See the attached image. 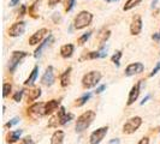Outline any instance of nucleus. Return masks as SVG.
Returning <instances> with one entry per match:
<instances>
[{
    "label": "nucleus",
    "mask_w": 160,
    "mask_h": 144,
    "mask_svg": "<svg viewBox=\"0 0 160 144\" xmlns=\"http://www.w3.org/2000/svg\"><path fill=\"white\" fill-rule=\"evenodd\" d=\"M90 35H92V31H87V32H84L83 35H81L80 37L77 39L78 46H83L84 43H87V41H88L89 37H90Z\"/></svg>",
    "instance_id": "a878e982"
},
{
    "label": "nucleus",
    "mask_w": 160,
    "mask_h": 144,
    "mask_svg": "<svg viewBox=\"0 0 160 144\" xmlns=\"http://www.w3.org/2000/svg\"><path fill=\"white\" fill-rule=\"evenodd\" d=\"M159 85H160V83H159Z\"/></svg>",
    "instance_id": "8fccbe9b"
},
{
    "label": "nucleus",
    "mask_w": 160,
    "mask_h": 144,
    "mask_svg": "<svg viewBox=\"0 0 160 144\" xmlns=\"http://www.w3.org/2000/svg\"><path fill=\"white\" fill-rule=\"evenodd\" d=\"M108 131V126H102V127L98 128L95 131L92 132V135L89 137V142L90 144H99L105 138L106 133Z\"/></svg>",
    "instance_id": "6e6552de"
},
{
    "label": "nucleus",
    "mask_w": 160,
    "mask_h": 144,
    "mask_svg": "<svg viewBox=\"0 0 160 144\" xmlns=\"http://www.w3.org/2000/svg\"><path fill=\"white\" fill-rule=\"evenodd\" d=\"M41 96V89L38 87V88H32L30 90H28L27 93V101L28 102H32L35 100H38Z\"/></svg>",
    "instance_id": "412c9836"
},
{
    "label": "nucleus",
    "mask_w": 160,
    "mask_h": 144,
    "mask_svg": "<svg viewBox=\"0 0 160 144\" xmlns=\"http://www.w3.org/2000/svg\"><path fill=\"white\" fill-rule=\"evenodd\" d=\"M24 89H21V90H18L16 94L13 95V101H16V102H19L21 100H22V97H23L24 95Z\"/></svg>",
    "instance_id": "7c9ffc66"
},
{
    "label": "nucleus",
    "mask_w": 160,
    "mask_h": 144,
    "mask_svg": "<svg viewBox=\"0 0 160 144\" xmlns=\"http://www.w3.org/2000/svg\"><path fill=\"white\" fill-rule=\"evenodd\" d=\"M152 39L154 41H159L160 40V35H159V32H157V34H154L152 36Z\"/></svg>",
    "instance_id": "37998d69"
},
{
    "label": "nucleus",
    "mask_w": 160,
    "mask_h": 144,
    "mask_svg": "<svg viewBox=\"0 0 160 144\" xmlns=\"http://www.w3.org/2000/svg\"><path fill=\"white\" fill-rule=\"evenodd\" d=\"M93 21V15L88 11H81L80 13H77V16L73 19V28L76 30H81L87 28L89 24Z\"/></svg>",
    "instance_id": "f03ea898"
},
{
    "label": "nucleus",
    "mask_w": 160,
    "mask_h": 144,
    "mask_svg": "<svg viewBox=\"0 0 160 144\" xmlns=\"http://www.w3.org/2000/svg\"><path fill=\"white\" fill-rule=\"evenodd\" d=\"M72 119H73V114H72V113H66V115H65L64 118H63V120H62V125H65L66 122H69V121Z\"/></svg>",
    "instance_id": "473e14b6"
},
{
    "label": "nucleus",
    "mask_w": 160,
    "mask_h": 144,
    "mask_svg": "<svg viewBox=\"0 0 160 144\" xmlns=\"http://www.w3.org/2000/svg\"><path fill=\"white\" fill-rule=\"evenodd\" d=\"M53 22L56 24H58V23H60L62 22V17H60V13L59 12H56V13H53Z\"/></svg>",
    "instance_id": "f704fd0d"
},
{
    "label": "nucleus",
    "mask_w": 160,
    "mask_h": 144,
    "mask_svg": "<svg viewBox=\"0 0 160 144\" xmlns=\"http://www.w3.org/2000/svg\"><path fill=\"white\" fill-rule=\"evenodd\" d=\"M17 4H19V0H10V6H16Z\"/></svg>",
    "instance_id": "79ce46f5"
},
{
    "label": "nucleus",
    "mask_w": 160,
    "mask_h": 144,
    "mask_svg": "<svg viewBox=\"0 0 160 144\" xmlns=\"http://www.w3.org/2000/svg\"><path fill=\"white\" fill-rule=\"evenodd\" d=\"M19 118H13V119L12 120H10V121H8V122H6V124H5V127L6 128H10V127H12V126H15V125H16V124H18V122H19Z\"/></svg>",
    "instance_id": "2f4dec72"
},
{
    "label": "nucleus",
    "mask_w": 160,
    "mask_h": 144,
    "mask_svg": "<svg viewBox=\"0 0 160 144\" xmlns=\"http://www.w3.org/2000/svg\"><path fill=\"white\" fill-rule=\"evenodd\" d=\"M65 133L62 130H57L53 132V135L51 137V143L49 144H63L64 142Z\"/></svg>",
    "instance_id": "aec40b11"
},
{
    "label": "nucleus",
    "mask_w": 160,
    "mask_h": 144,
    "mask_svg": "<svg viewBox=\"0 0 160 144\" xmlns=\"http://www.w3.org/2000/svg\"><path fill=\"white\" fill-rule=\"evenodd\" d=\"M45 104L43 102H36V103H32L28 109H27V114L32 118L34 120H38L39 118L46 115L45 114Z\"/></svg>",
    "instance_id": "423d86ee"
},
{
    "label": "nucleus",
    "mask_w": 160,
    "mask_h": 144,
    "mask_svg": "<svg viewBox=\"0 0 160 144\" xmlns=\"http://www.w3.org/2000/svg\"><path fill=\"white\" fill-rule=\"evenodd\" d=\"M38 74H39V65H35L34 69H32V73L29 74V77L24 80V85L25 87H32V84L35 83L36 78H38Z\"/></svg>",
    "instance_id": "dca6fc26"
},
{
    "label": "nucleus",
    "mask_w": 160,
    "mask_h": 144,
    "mask_svg": "<svg viewBox=\"0 0 160 144\" xmlns=\"http://www.w3.org/2000/svg\"><path fill=\"white\" fill-rule=\"evenodd\" d=\"M11 90H12V85L10 83H4V85H2V96L8 97L10 95V93H11Z\"/></svg>",
    "instance_id": "cd10ccee"
},
{
    "label": "nucleus",
    "mask_w": 160,
    "mask_h": 144,
    "mask_svg": "<svg viewBox=\"0 0 160 144\" xmlns=\"http://www.w3.org/2000/svg\"><path fill=\"white\" fill-rule=\"evenodd\" d=\"M157 2H158V0H153V1H152V7H153V8L155 7V5H157Z\"/></svg>",
    "instance_id": "a18cd8bd"
},
{
    "label": "nucleus",
    "mask_w": 160,
    "mask_h": 144,
    "mask_svg": "<svg viewBox=\"0 0 160 144\" xmlns=\"http://www.w3.org/2000/svg\"><path fill=\"white\" fill-rule=\"evenodd\" d=\"M141 1H142V0H128V1L125 2V5L123 6V10H124V11H130L131 8H134L135 6H137Z\"/></svg>",
    "instance_id": "393cba45"
},
{
    "label": "nucleus",
    "mask_w": 160,
    "mask_h": 144,
    "mask_svg": "<svg viewBox=\"0 0 160 144\" xmlns=\"http://www.w3.org/2000/svg\"><path fill=\"white\" fill-rule=\"evenodd\" d=\"M27 55H28V53L27 52H22V50L12 52V55H11L10 60H8V71L11 72V73H13V72L16 71L17 66L21 64V61Z\"/></svg>",
    "instance_id": "39448f33"
},
{
    "label": "nucleus",
    "mask_w": 160,
    "mask_h": 144,
    "mask_svg": "<svg viewBox=\"0 0 160 144\" xmlns=\"http://www.w3.org/2000/svg\"><path fill=\"white\" fill-rule=\"evenodd\" d=\"M39 1H40V0H36V1H35V2H34V4H32V6H30V7H29V10H28V12H29V15H30V16L32 17V18H38V15H36V13H35V8H36V6H38V4H39Z\"/></svg>",
    "instance_id": "c756f323"
},
{
    "label": "nucleus",
    "mask_w": 160,
    "mask_h": 144,
    "mask_svg": "<svg viewBox=\"0 0 160 144\" xmlns=\"http://www.w3.org/2000/svg\"><path fill=\"white\" fill-rule=\"evenodd\" d=\"M102 74L99 71H90L82 77V87L84 89H92L101 80Z\"/></svg>",
    "instance_id": "7ed1b4c3"
},
{
    "label": "nucleus",
    "mask_w": 160,
    "mask_h": 144,
    "mask_svg": "<svg viewBox=\"0 0 160 144\" xmlns=\"http://www.w3.org/2000/svg\"><path fill=\"white\" fill-rule=\"evenodd\" d=\"M122 55H123V52H122V50H117V52H116V53L111 56V61H112V63H114L117 66H119V65H120L119 61H120V58H122Z\"/></svg>",
    "instance_id": "bb28decb"
},
{
    "label": "nucleus",
    "mask_w": 160,
    "mask_h": 144,
    "mask_svg": "<svg viewBox=\"0 0 160 144\" xmlns=\"http://www.w3.org/2000/svg\"><path fill=\"white\" fill-rule=\"evenodd\" d=\"M23 130H15V131H10L6 136V143L8 144H13L16 143L17 141L19 139V137L22 135Z\"/></svg>",
    "instance_id": "a211bd4d"
},
{
    "label": "nucleus",
    "mask_w": 160,
    "mask_h": 144,
    "mask_svg": "<svg viewBox=\"0 0 160 144\" xmlns=\"http://www.w3.org/2000/svg\"><path fill=\"white\" fill-rule=\"evenodd\" d=\"M76 0H66L65 1V12H70L72 11V8L75 7Z\"/></svg>",
    "instance_id": "c85d7f7f"
},
{
    "label": "nucleus",
    "mask_w": 160,
    "mask_h": 144,
    "mask_svg": "<svg viewBox=\"0 0 160 144\" xmlns=\"http://www.w3.org/2000/svg\"><path fill=\"white\" fill-rule=\"evenodd\" d=\"M158 131H160V127H159V130H158Z\"/></svg>",
    "instance_id": "de8ad7c7"
},
{
    "label": "nucleus",
    "mask_w": 160,
    "mask_h": 144,
    "mask_svg": "<svg viewBox=\"0 0 160 144\" xmlns=\"http://www.w3.org/2000/svg\"><path fill=\"white\" fill-rule=\"evenodd\" d=\"M25 11H27V6L25 5H22L19 11H18V17H23L25 15Z\"/></svg>",
    "instance_id": "c9c22d12"
},
{
    "label": "nucleus",
    "mask_w": 160,
    "mask_h": 144,
    "mask_svg": "<svg viewBox=\"0 0 160 144\" xmlns=\"http://www.w3.org/2000/svg\"><path fill=\"white\" fill-rule=\"evenodd\" d=\"M73 50H75V46L73 45H71V43L64 45V46L60 47V55L65 58V59H68V58H70L72 55Z\"/></svg>",
    "instance_id": "4be33fe9"
},
{
    "label": "nucleus",
    "mask_w": 160,
    "mask_h": 144,
    "mask_svg": "<svg viewBox=\"0 0 160 144\" xmlns=\"http://www.w3.org/2000/svg\"><path fill=\"white\" fill-rule=\"evenodd\" d=\"M48 34V29L46 28H41L36 32H34L32 36L29 37V45L35 46V45H40L41 42L43 41V37Z\"/></svg>",
    "instance_id": "9d476101"
},
{
    "label": "nucleus",
    "mask_w": 160,
    "mask_h": 144,
    "mask_svg": "<svg viewBox=\"0 0 160 144\" xmlns=\"http://www.w3.org/2000/svg\"><path fill=\"white\" fill-rule=\"evenodd\" d=\"M142 30V19L140 15H135L132 17V21L130 23V34L136 36Z\"/></svg>",
    "instance_id": "9b49d317"
},
{
    "label": "nucleus",
    "mask_w": 160,
    "mask_h": 144,
    "mask_svg": "<svg viewBox=\"0 0 160 144\" xmlns=\"http://www.w3.org/2000/svg\"><path fill=\"white\" fill-rule=\"evenodd\" d=\"M25 22L23 21H19V22H16L15 24H12L8 30V34L10 37H18L21 35H23L24 31H25Z\"/></svg>",
    "instance_id": "0eeeda50"
},
{
    "label": "nucleus",
    "mask_w": 160,
    "mask_h": 144,
    "mask_svg": "<svg viewBox=\"0 0 160 144\" xmlns=\"http://www.w3.org/2000/svg\"><path fill=\"white\" fill-rule=\"evenodd\" d=\"M144 80H138L136 84L131 88L130 93H129V97H128V101H127V104L128 106H131L138 98V95H140V90H141V84L143 83Z\"/></svg>",
    "instance_id": "f8f14e48"
},
{
    "label": "nucleus",
    "mask_w": 160,
    "mask_h": 144,
    "mask_svg": "<svg viewBox=\"0 0 160 144\" xmlns=\"http://www.w3.org/2000/svg\"><path fill=\"white\" fill-rule=\"evenodd\" d=\"M105 89H106V85H105V84H101V85H100V87H98V88H96V90H95V94H101V93H102V91H104Z\"/></svg>",
    "instance_id": "58836bf2"
},
{
    "label": "nucleus",
    "mask_w": 160,
    "mask_h": 144,
    "mask_svg": "<svg viewBox=\"0 0 160 144\" xmlns=\"http://www.w3.org/2000/svg\"><path fill=\"white\" fill-rule=\"evenodd\" d=\"M96 114L94 111H87V112L82 113L80 117L76 120V125H75V128H76V132H83L86 131L87 128L92 125V122L95 119Z\"/></svg>",
    "instance_id": "f257e3e1"
},
{
    "label": "nucleus",
    "mask_w": 160,
    "mask_h": 144,
    "mask_svg": "<svg viewBox=\"0 0 160 144\" xmlns=\"http://www.w3.org/2000/svg\"><path fill=\"white\" fill-rule=\"evenodd\" d=\"M72 67H68L62 74H60V85L63 88H66L70 84V76H71Z\"/></svg>",
    "instance_id": "6ab92c4d"
},
{
    "label": "nucleus",
    "mask_w": 160,
    "mask_h": 144,
    "mask_svg": "<svg viewBox=\"0 0 160 144\" xmlns=\"http://www.w3.org/2000/svg\"><path fill=\"white\" fill-rule=\"evenodd\" d=\"M54 80H56V77H54V70H53V66H48L46 69V71L43 73L42 78H41V84L45 85V87H51L54 84Z\"/></svg>",
    "instance_id": "1a4fd4ad"
},
{
    "label": "nucleus",
    "mask_w": 160,
    "mask_h": 144,
    "mask_svg": "<svg viewBox=\"0 0 160 144\" xmlns=\"http://www.w3.org/2000/svg\"><path fill=\"white\" fill-rule=\"evenodd\" d=\"M142 125V118L141 117H132L124 124L123 126V133L125 135H131L134 132H136Z\"/></svg>",
    "instance_id": "20e7f679"
},
{
    "label": "nucleus",
    "mask_w": 160,
    "mask_h": 144,
    "mask_svg": "<svg viewBox=\"0 0 160 144\" xmlns=\"http://www.w3.org/2000/svg\"><path fill=\"white\" fill-rule=\"evenodd\" d=\"M110 36H111V31H110L108 29L104 28V29H101V30L99 31L98 36H96V40H98L100 46H104L105 42L110 39Z\"/></svg>",
    "instance_id": "f3484780"
},
{
    "label": "nucleus",
    "mask_w": 160,
    "mask_h": 144,
    "mask_svg": "<svg viewBox=\"0 0 160 144\" xmlns=\"http://www.w3.org/2000/svg\"><path fill=\"white\" fill-rule=\"evenodd\" d=\"M149 98H151V95H147V96H146V97L143 98V100L141 101V104H144L146 102H147V101H148V100H149Z\"/></svg>",
    "instance_id": "c03bdc74"
},
{
    "label": "nucleus",
    "mask_w": 160,
    "mask_h": 144,
    "mask_svg": "<svg viewBox=\"0 0 160 144\" xmlns=\"http://www.w3.org/2000/svg\"><path fill=\"white\" fill-rule=\"evenodd\" d=\"M159 35H160V32H159Z\"/></svg>",
    "instance_id": "09e8293b"
},
{
    "label": "nucleus",
    "mask_w": 160,
    "mask_h": 144,
    "mask_svg": "<svg viewBox=\"0 0 160 144\" xmlns=\"http://www.w3.org/2000/svg\"><path fill=\"white\" fill-rule=\"evenodd\" d=\"M62 0H48V6H51V7H53V6H56L58 5L59 2H60Z\"/></svg>",
    "instance_id": "4c0bfd02"
},
{
    "label": "nucleus",
    "mask_w": 160,
    "mask_h": 144,
    "mask_svg": "<svg viewBox=\"0 0 160 144\" xmlns=\"http://www.w3.org/2000/svg\"><path fill=\"white\" fill-rule=\"evenodd\" d=\"M144 70V66L142 63H132L127 66L125 69V76L128 77H131V76H135V74H138L141 72H143Z\"/></svg>",
    "instance_id": "ddd939ff"
},
{
    "label": "nucleus",
    "mask_w": 160,
    "mask_h": 144,
    "mask_svg": "<svg viewBox=\"0 0 160 144\" xmlns=\"http://www.w3.org/2000/svg\"><path fill=\"white\" fill-rule=\"evenodd\" d=\"M159 71H160V61H158V63H157V65L154 66V69L152 70V72L149 73V77H153L154 74H157Z\"/></svg>",
    "instance_id": "72a5a7b5"
},
{
    "label": "nucleus",
    "mask_w": 160,
    "mask_h": 144,
    "mask_svg": "<svg viewBox=\"0 0 160 144\" xmlns=\"http://www.w3.org/2000/svg\"><path fill=\"white\" fill-rule=\"evenodd\" d=\"M107 2H116V1H118V0H106Z\"/></svg>",
    "instance_id": "49530a36"
},
{
    "label": "nucleus",
    "mask_w": 160,
    "mask_h": 144,
    "mask_svg": "<svg viewBox=\"0 0 160 144\" xmlns=\"http://www.w3.org/2000/svg\"><path fill=\"white\" fill-rule=\"evenodd\" d=\"M108 144H120V142H119V139H118V138H113V139L110 141V143Z\"/></svg>",
    "instance_id": "a19ab883"
},
{
    "label": "nucleus",
    "mask_w": 160,
    "mask_h": 144,
    "mask_svg": "<svg viewBox=\"0 0 160 144\" xmlns=\"http://www.w3.org/2000/svg\"><path fill=\"white\" fill-rule=\"evenodd\" d=\"M90 97H92V94H90V93H86V94H83L81 97H78V98L75 101V107H82V106L86 103Z\"/></svg>",
    "instance_id": "5701e85b"
},
{
    "label": "nucleus",
    "mask_w": 160,
    "mask_h": 144,
    "mask_svg": "<svg viewBox=\"0 0 160 144\" xmlns=\"http://www.w3.org/2000/svg\"><path fill=\"white\" fill-rule=\"evenodd\" d=\"M60 107H62L60 106V100H51V101L46 102V104H45V114L51 115L52 113H54Z\"/></svg>",
    "instance_id": "2eb2a0df"
},
{
    "label": "nucleus",
    "mask_w": 160,
    "mask_h": 144,
    "mask_svg": "<svg viewBox=\"0 0 160 144\" xmlns=\"http://www.w3.org/2000/svg\"><path fill=\"white\" fill-rule=\"evenodd\" d=\"M137 144H149V138L148 137H143Z\"/></svg>",
    "instance_id": "ea45409f"
},
{
    "label": "nucleus",
    "mask_w": 160,
    "mask_h": 144,
    "mask_svg": "<svg viewBox=\"0 0 160 144\" xmlns=\"http://www.w3.org/2000/svg\"><path fill=\"white\" fill-rule=\"evenodd\" d=\"M99 58H101L100 53H99V50H96V52H86L83 55L81 56L80 60H84V59L92 60V59H99Z\"/></svg>",
    "instance_id": "b1692460"
},
{
    "label": "nucleus",
    "mask_w": 160,
    "mask_h": 144,
    "mask_svg": "<svg viewBox=\"0 0 160 144\" xmlns=\"http://www.w3.org/2000/svg\"><path fill=\"white\" fill-rule=\"evenodd\" d=\"M52 42H53V35H52V34H49L47 37L42 41L40 45H39V47L35 49V52H34V58L39 59V58L41 56V54H42V52H43V49L47 47L49 43H52Z\"/></svg>",
    "instance_id": "4468645a"
},
{
    "label": "nucleus",
    "mask_w": 160,
    "mask_h": 144,
    "mask_svg": "<svg viewBox=\"0 0 160 144\" xmlns=\"http://www.w3.org/2000/svg\"><path fill=\"white\" fill-rule=\"evenodd\" d=\"M21 144H32V138H30L29 136L24 137L23 139H22V142H21Z\"/></svg>",
    "instance_id": "e433bc0d"
}]
</instances>
